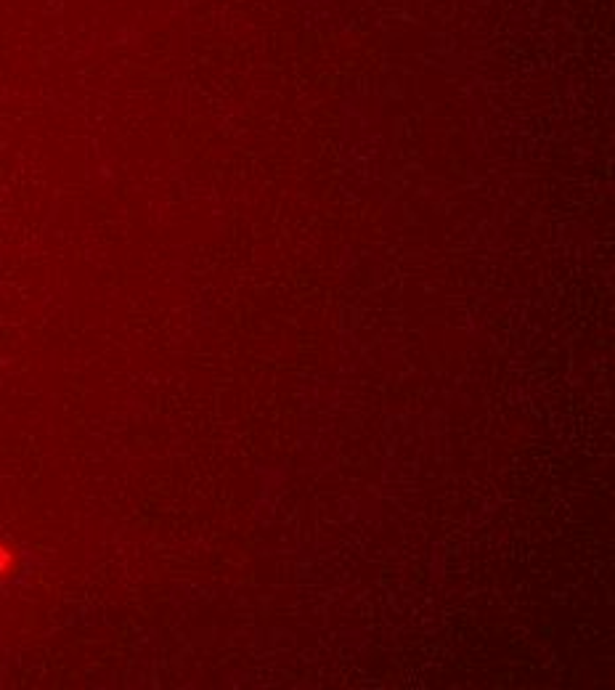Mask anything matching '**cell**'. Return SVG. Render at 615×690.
<instances>
[{
  "label": "cell",
  "mask_w": 615,
  "mask_h": 690,
  "mask_svg": "<svg viewBox=\"0 0 615 690\" xmlns=\"http://www.w3.org/2000/svg\"><path fill=\"white\" fill-rule=\"evenodd\" d=\"M17 571V552L11 550L8 544L0 542V579L3 576H11Z\"/></svg>",
  "instance_id": "6da1fadb"
}]
</instances>
